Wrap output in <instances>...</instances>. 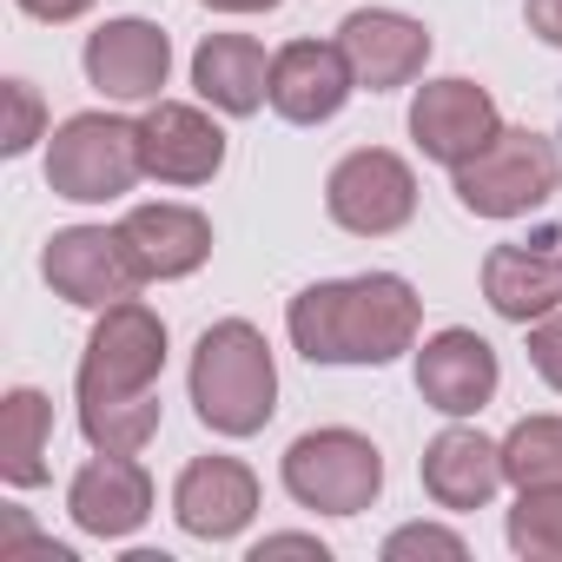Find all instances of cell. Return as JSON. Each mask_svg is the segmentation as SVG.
<instances>
[{"label": "cell", "instance_id": "cell-1", "mask_svg": "<svg viewBox=\"0 0 562 562\" xmlns=\"http://www.w3.org/2000/svg\"><path fill=\"white\" fill-rule=\"evenodd\" d=\"M285 331L312 364H397L404 351H417L424 299L404 271L325 278L285 305Z\"/></svg>", "mask_w": 562, "mask_h": 562}, {"label": "cell", "instance_id": "cell-2", "mask_svg": "<svg viewBox=\"0 0 562 562\" xmlns=\"http://www.w3.org/2000/svg\"><path fill=\"white\" fill-rule=\"evenodd\" d=\"M192 411L212 437H258L278 411V358L265 345V331L251 318H218L199 331L192 345V371H186Z\"/></svg>", "mask_w": 562, "mask_h": 562}, {"label": "cell", "instance_id": "cell-3", "mask_svg": "<svg viewBox=\"0 0 562 562\" xmlns=\"http://www.w3.org/2000/svg\"><path fill=\"white\" fill-rule=\"evenodd\" d=\"M450 192L470 218H522L562 192V153L536 126H503L476 159L450 172Z\"/></svg>", "mask_w": 562, "mask_h": 562}, {"label": "cell", "instance_id": "cell-4", "mask_svg": "<svg viewBox=\"0 0 562 562\" xmlns=\"http://www.w3.org/2000/svg\"><path fill=\"white\" fill-rule=\"evenodd\" d=\"M278 483L299 509H318V516H364L378 496H384V450L364 437V430H345V424H325V430H305L285 457H278Z\"/></svg>", "mask_w": 562, "mask_h": 562}, {"label": "cell", "instance_id": "cell-5", "mask_svg": "<svg viewBox=\"0 0 562 562\" xmlns=\"http://www.w3.org/2000/svg\"><path fill=\"white\" fill-rule=\"evenodd\" d=\"M159 371H166V318L139 299L126 305H106L87 351H80V371H74V397L80 411L93 404H139V397H159Z\"/></svg>", "mask_w": 562, "mask_h": 562}, {"label": "cell", "instance_id": "cell-6", "mask_svg": "<svg viewBox=\"0 0 562 562\" xmlns=\"http://www.w3.org/2000/svg\"><path fill=\"white\" fill-rule=\"evenodd\" d=\"M146 179L139 159V120L120 113H74L54 139H47V186L54 199L74 205H113Z\"/></svg>", "mask_w": 562, "mask_h": 562}, {"label": "cell", "instance_id": "cell-7", "mask_svg": "<svg viewBox=\"0 0 562 562\" xmlns=\"http://www.w3.org/2000/svg\"><path fill=\"white\" fill-rule=\"evenodd\" d=\"M325 212L351 238H391L417 218V172L391 146H358L325 179Z\"/></svg>", "mask_w": 562, "mask_h": 562}, {"label": "cell", "instance_id": "cell-8", "mask_svg": "<svg viewBox=\"0 0 562 562\" xmlns=\"http://www.w3.org/2000/svg\"><path fill=\"white\" fill-rule=\"evenodd\" d=\"M41 271H47L54 299L80 305V312H93V318H100L106 305L139 299V285H146V271L133 265L120 225H67V232H54L47 251H41Z\"/></svg>", "mask_w": 562, "mask_h": 562}, {"label": "cell", "instance_id": "cell-9", "mask_svg": "<svg viewBox=\"0 0 562 562\" xmlns=\"http://www.w3.org/2000/svg\"><path fill=\"white\" fill-rule=\"evenodd\" d=\"M496 133H503L496 93L476 87V80H463V74L424 80L417 100H411V139H417V153L437 159V166H450V172H457L463 159H476Z\"/></svg>", "mask_w": 562, "mask_h": 562}, {"label": "cell", "instance_id": "cell-10", "mask_svg": "<svg viewBox=\"0 0 562 562\" xmlns=\"http://www.w3.org/2000/svg\"><path fill=\"white\" fill-rule=\"evenodd\" d=\"M87 87L106 93V100H166V74H172V41L159 21H139V14H120L106 27L87 34Z\"/></svg>", "mask_w": 562, "mask_h": 562}, {"label": "cell", "instance_id": "cell-11", "mask_svg": "<svg viewBox=\"0 0 562 562\" xmlns=\"http://www.w3.org/2000/svg\"><path fill=\"white\" fill-rule=\"evenodd\" d=\"M139 159L159 186H212L225 172V126L205 106L153 100L139 113Z\"/></svg>", "mask_w": 562, "mask_h": 562}, {"label": "cell", "instance_id": "cell-12", "mask_svg": "<svg viewBox=\"0 0 562 562\" xmlns=\"http://www.w3.org/2000/svg\"><path fill=\"white\" fill-rule=\"evenodd\" d=\"M258 516V476L238 457H192L172 483V522L192 542H238Z\"/></svg>", "mask_w": 562, "mask_h": 562}, {"label": "cell", "instance_id": "cell-13", "mask_svg": "<svg viewBox=\"0 0 562 562\" xmlns=\"http://www.w3.org/2000/svg\"><path fill=\"white\" fill-rule=\"evenodd\" d=\"M67 516H74L80 536H100V542L139 536L146 516H153V476H146V463L93 450V463H80L74 483H67Z\"/></svg>", "mask_w": 562, "mask_h": 562}, {"label": "cell", "instance_id": "cell-14", "mask_svg": "<svg viewBox=\"0 0 562 562\" xmlns=\"http://www.w3.org/2000/svg\"><path fill=\"white\" fill-rule=\"evenodd\" d=\"M358 74L338 41H292L271 54V113L292 126H325L351 106Z\"/></svg>", "mask_w": 562, "mask_h": 562}, {"label": "cell", "instance_id": "cell-15", "mask_svg": "<svg viewBox=\"0 0 562 562\" xmlns=\"http://www.w3.org/2000/svg\"><path fill=\"white\" fill-rule=\"evenodd\" d=\"M338 47L364 93H397V87L424 80V67H430V27L397 8H358L338 27Z\"/></svg>", "mask_w": 562, "mask_h": 562}, {"label": "cell", "instance_id": "cell-16", "mask_svg": "<svg viewBox=\"0 0 562 562\" xmlns=\"http://www.w3.org/2000/svg\"><path fill=\"white\" fill-rule=\"evenodd\" d=\"M503 384V364H496V345L463 331V325H443L437 338L417 345V397L443 417H476Z\"/></svg>", "mask_w": 562, "mask_h": 562}, {"label": "cell", "instance_id": "cell-17", "mask_svg": "<svg viewBox=\"0 0 562 562\" xmlns=\"http://www.w3.org/2000/svg\"><path fill=\"white\" fill-rule=\"evenodd\" d=\"M483 299L496 318L509 325H536L549 312H562V238L555 232H536L522 245H496L483 258Z\"/></svg>", "mask_w": 562, "mask_h": 562}, {"label": "cell", "instance_id": "cell-18", "mask_svg": "<svg viewBox=\"0 0 562 562\" xmlns=\"http://www.w3.org/2000/svg\"><path fill=\"white\" fill-rule=\"evenodd\" d=\"M120 232H126L133 265L146 271V285H179V278H192L212 258V218L199 205H179V199L133 205L120 218Z\"/></svg>", "mask_w": 562, "mask_h": 562}, {"label": "cell", "instance_id": "cell-19", "mask_svg": "<svg viewBox=\"0 0 562 562\" xmlns=\"http://www.w3.org/2000/svg\"><path fill=\"white\" fill-rule=\"evenodd\" d=\"M417 476H424V496H430L437 509H450V516L490 509L496 490L509 483V476H503V443H490V437L470 430V424H450L443 437H430Z\"/></svg>", "mask_w": 562, "mask_h": 562}, {"label": "cell", "instance_id": "cell-20", "mask_svg": "<svg viewBox=\"0 0 562 562\" xmlns=\"http://www.w3.org/2000/svg\"><path fill=\"white\" fill-rule=\"evenodd\" d=\"M192 87L212 113L251 120L258 106H271V54L251 34H205L192 54Z\"/></svg>", "mask_w": 562, "mask_h": 562}, {"label": "cell", "instance_id": "cell-21", "mask_svg": "<svg viewBox=\"0 0 562 562\" xmlns=\"http://www.w3.org/2000/svg\"><path fill=\"white\" fill-rule=\"evenodd\" d=\"M47 443H54V397L34 391V384H14L0 397V483L8 490H41L54 476Z\"/></svg>", "mask_w": 562, "mask_h": 562}, {"label": "cell", "instance_id": "cell-22", "mask_svg": "<svg viewBox=\"0 0 562 562\" xmlns=\"http://www.w3.org/2000/svg\"><path fill=\"white\" fill-rule=\"evenodd\" d=\"M503 536L522 562H562V483L516 490V509H509Z\"/></svg>", "mask_w": 562, "mask_h": 562}, {"label": "cell", "instance_id": "cell-23", "mask_svg": "<svg viewBox=\"0 0 562 562\" xmlns=\"http://www.w3.org/2000/svg\"><path fill=\"white\" fill-rule=\"evenodd\" d=\"M503 476H509L516 490L562 483V417H522V424L503 437Z\"/></svg>", "mask_w": 562, "mask_h": 562}, {"label": "cell", "instance_id": "cell-24", "mask_svg": "<svg viewBox=\"0 0 562 562\" xmlns=\"http://www.w3.org/2000/svg\"><path fill=\"white\" fill-rule=\"evenodd\" d=\"M417 555L463 562V555H470V542H463L457 529H443V522H404V529H391V536H384V562H417Z\"/></svg>", "mask_w": 562, "mask_h": 562}, {"label": "cell", "instance_id": "cell-25", "mask_svg": "<svg viewBox=\"0 0 562 562\" xmlns=\"http://www.w3.org/2000/svg\"><path fill=\"white\" fill-rule=\"evenodd\" d=\"M34 139H47V106H41L34 80H8V139H0V153L21 159V153H34Z\"/></svg>", "mask_w": 562, "mask_h": 562}, {"label": "cell", "instance_id": "cell-26", "mask_svg": "<svg viewBox=\"0 0 562 562\" xmlns=\"http://www.w3.org/2000/svg\"><path fill=\"white\" fill-rule=\"evenodd\" d=\"M529 364H536V378L549 391H562V312H549V318L529 325Z\"/></svg>", "mask_w": 562, "mask_h": 562}, {"label": "cell", "instance_id": "cell-27", "mask_svg": "<svg viewBox=\"0 0 562 562\" xmlns=\"http://www.w3.org/2000/svg\"><path fill=\"white\" fill-rule=\"evenodd\" d=\"M271 555H312V562H331V549H325L318 536H299V529H285V536H258V542H251V562H271Z\"/></svg>", "mask_w": 562, "mask_h": 562}, {"label": "cell", "instance_id": "cell-28", "mask_svg": "<svg viewBox=\"0 0 562 562\" xmlns=\"http://www.w3.org/2000/svg\"><path fill=\"white\" fill-rule=\"evenodd\" d=\"M14 8H21L27 21H47V27H67V21H80V14H93V0H14Z\"/></svg>", "mask_w": 562, "mask_h": 562}, {"label": "cell", "instance_id": "cell-29", "mask_svg": "<svg viewBox=\"0 0 562 562\" xmlns=\"http://www.w3.org/2000/svg\"><path fill=\"white\" fill-rule=\"evenodd\" d=\"M522 21H529V34H536L542 47H555V54H562V0H529Z\"/></svg>", "mask_w": 562, "mask_h": 562}, {"label": "cell", "instance_id": "cell-30", "mask_svg": "<svg viewBox=\"0 0 562 562\" xmlns=\"http://www.w3.org/2000/svg\"><path fill=\"white\" fill-rule=\"evenodd\" d=\"M199 8H212V14H271L278 0H199Z\"/></svg>", "mask_w": 562, "mask_h": 562}]
</instances>
